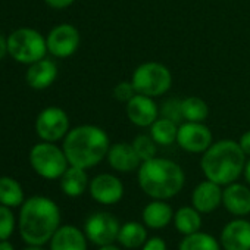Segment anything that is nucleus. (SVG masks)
<instances>
[{"label":"nucleus","instance_id":"1","mask_svg":"<svg viewBox=\"0 0 250 250\" xmlns=\"http://www.w3.org/2000/svg\"><path fill=\"white\" fill-rule=\"evenodd\" d=\"M110 142L107 133L97 125H78L68 131L62 149L69 165L90 169L99 165L109 152Z\"/></svg>","mask_w":250,"mask_h":250},{"label":"nucleus","instance_id":"2","mask_svg":"<svg viewBox=\"0 0 250 250\" xmlns=\"http://www.w3.org/2000/svg\"><path fill=\"white\" fill-rule=\"evenodd\" d=\"M61 224V210L58 205L44 196H33L24 202L20 213V231L25 243H47Z\"/></svg>","mask_w":250,"mask_h":250},{"label":"nucleus","instance_id":"3","mask_svg":"<svg viewBox=\"0 0 250 250\" xmlns=\"http://www.w3.org/2000/svg\"><path fill=\"white\" fill-rule=\"evenodd\" d=\"M137 181L143 193L149 197L168 200L183 190L186 174L177 162L155 156L153 159L142 162L137 169Z\"/></svg>","mask_w":250,"mask_h":250},{"label":"nucleus","instance_id":"4","mask_svg":"<svg viewBox=\"0 0 250 250\" xmlns=\"http://www.w3.org/2000/svg\"><path fill=\"white\" fill-rule=\"evenodd\" d=\"M246 158L238 142L222 139L213 142L209 149L202 153L200 168L208 180L219 186H228L237 181L243 174Z\"/></svg>","mask_w":250,"mask_h":250},{"label":"nucleus","instance_id":"5","mask_svg":"<svg viewBox=\"0 0 250 250\" xmlns=\"http://www.w3.org/2000/svg\"><path fill=\"white\" fill-rule=\"evenodd\" d=\"M131 83L139 94L155 99L169 91L172 85V74L167 65L156 61H149L140 63L134 69Z\"/></svg>","mask_w":250,"mask_h":250},{"label":"nucleus","instance_id":"6","mask_svg":"<svg viewBox=\"0 0 250 250\" xmlns=\"http://www.w3.org/2000/svg\"><path fill=\"white\" fill-rule=\"evenodd\" d=\"M46 39L33 28H20L8 37V53L21 63L31 65L47 53Z\"/></svg>","mask_w":250,"mask_h":250},{"label":"nucleus","instance_id":"7","mask_svg":"<svg viewBox=\"0 0 250 250\" xmlns=\"http://www.w3.org/2000/svg\"><path fill=\"white\" fill-rule=\"evenodd\" d=\"M30 164L33 169L46 180L61 178L69 167L63 149L50 142L39 143L31 149Z\"/></svg>","mask_w":250,"mask_h":250},{"label":"nucleus","instance_id":"8","mask_svg":"<svg viewBox=\"0 0 250 250\" xmlns=\"http://www.w3.org/2000/svg\"><path fill=\"white\" fill-rule=\"evenodd\" d=\"M119 228V221L113 213L100 210L87 218L84 224V234L88 241L100 247L115 243L118 240Z\"/></svg>","mask_w":250,"mask_h":250},{"label":"nucleus","instance_id":"9","mask_svg":"<svg viewBox=\"0 0 250 250\" xmlns=\"http://www.w3.org/2000/svg\"><path fill=\"white\" fill-rule=\"evenodd\" d=\"M36 131L43 142L55 143L65 139L69 131L68 113L58 106L43 109L36 119Z\"/></svg>","mask_w":250,"mask_h":250},{"label":"nucleus","instance_id":"10","mask_svg":"<svg viewBox=\"0 0 250 250\" xmlns=\"http://www.w3.org/2000/svg\"><path fill=\"white\" fill-rule=\"evenodd\" d=\"M213 143L212 131L205 122L184 121L178 127L177 145L188 153H203Z\"/></svg>","mask_w":250,"mask_h":250},{"label":"nucleus","instance_id":"11","mask_svg":"<svg viewBox=\"0 0 250 250\" xmlns=\"http://www.w3.org/2000/svg\"><path fill=\"white\" fill-rule=\"evenodd\" d=\"M80 31L71 24H59L46 37L47 50L55 58H69L80 47Z\"/></svg>","mask_w":250,"mask_h":250},{"label":"nucleus","instance_id":"12","mask_svg":"<svg viewBox=\"0 0 250 250\" xmlns=\"http://www.w3.org/2000/svg\"><path fill=\"white\" fill-rule=\"evenodd\" d=\"M125 113L128 121L136 127L149 128L159 118V106L153 97L137 93L125 103Z\"/></svg>","mask_w":250,"mask_h":250},{"label":"nucleus","instance_id":"13","mask_svg":"<svg viewBox=\"0 0 250 250\" xmlns=\"http://www.w3.org/2000/svg\"><path fill=\"white\" fill-rule=\"evenodd\" d=\"M88 191L93 200L100 205H115L124 197V184L113 174H99L96 175L90 184Z\"/></svg>","mask_w":250,"mask_h":250},{"label":"nucleus","instance_id":"14","mask_svg":"<svg viewBox=\"0 0 250 250\" xmlns=\"http://www.w3.org/2000/svg\"><path fill=\"white\" fill-rule=\"evenodd\" d=\"M106 159H107L109 167L113 171L122 172V174L133 172L139 169L142 165V159L136 153L133 145L127 142H119V143L110 145Z\"/></svg>","mask_w":250,"mask_h":250},{"label":"nucleus","instance_id":"15","mask_svg":"<svg viewBox=\"0 0 250 250\" xmlns=\"http://www.w3.org/2000/svg\"><path fill=\"white\" fill-rule=\"evenodd\" d=\"M219 243L224 250H250V222L232 219L221 231Z\"/></svg>","mask_w":250,"mask_h":250},{"label":"nucleus","instance_id":"16","mask_svg":"<svg viewBox=\"0 0 250 250\" xmlns=\"http://www.w3.org/2000/svg\"><path fill=\"white\" fill-rule=\"evenodd\" d=\"M222 186L205 180L200 181L191 193V205L200 213H210L222 205Z\"/></svg>","mask_w":250,"mask_h":250},{"label":"nucleus","instance_id":"17","mask_svg":"<svg viewBox=\"0 0 250 250\" xmlns=\"http://www.w3.org/2000/svg\"><path fill=\"white\" fill-rule=\"evenodd\" d=\"M222 205L234 216H246L250 213V188L237 181L225 186L222 190Z\"/></svg>","mask_w":250,"mask_h":250},{"label":"nucleus","instance_id":"18","mask_svg":"<svg viewBox=\"0 0 250 250\" xmlns=\"http://www.w3.org/2000/svg\"><path fill=\"white\" fill-rule=\"evenodd\" d=\"M58 78V66L50 59H40L30 65L25 80L27 84L36 90H44L50 87Z\"/></svg>","mask_w":250,"mask_h":250},{"label":"nucleus","instance_id":"19","mask_svg":"<svg viewBox=\"0 0 250 250\" xmlns=\"http://www.w3.org/2000/svg\"><path fill=\"white\" fill-rule=\"evenodd\" d=\"M50 250H87V237L74 225L59 227L50 238Z\"/></svg>","mask_w":250,"mask_h":250},{"label":"nucleus","instance_id":"20","mask_svg":"<svg viewBox=\"0 0 250 250\" xmlns=\"http://www.w3.org/2000/svg\"><path fill=\"white\" fill-rule=\"evenodd\" d=\"M142 218L146 227L153 229H162L167 225H169L174 219V210L171 205H168L165 200L153 199L150 203L145 206Z\"/></svg>","mask_w":250,"mask_h":250},{"label":"nucleus","instance_id":"21","mask_svg":"<svg viewBox=\"0 0 250 250\" xmlns=\"http://www.w3.org/2000/svg\"><path fill=\"white\" fill-rule=\"evenodd\" d=\"M88 177L85 169L69 165L61 177V188L69 197H80L88 188Z\"/></svg>","mask_w":250,"mask_h":250},{"label":"nucleus","instance_id":"22","mask_svg":"<svg viewBox=\"0 0 250 250\" xmlns=\"http://www.w3.org/2000/svg\"><path fill=\"white\" fill-rule=\"evenodd\" d=\"M122 247L127 249H139L147 241V229L143 224L130 221L121 225L116 240Z\"/></svg>","mask_w":250,"mask_h":250},{"label":"nucleus","instance_id":"23","mask_svg":"<svg viewBox=\"0 0 250 250\" xmlns=\"http://www.w3.org/2000/svg\"><path fill=\"white\" fill-rule=\"evenodd\" d=\"M178 127H180L178 122L159 116L149 127V134L152 136V139L156 142L158 146H171L177 143Z\"/></svg>","mask_w":250,"mask_h":250},{"label":"nucleus","instance_id":"24","mask_svg":"<svg viewBox=\"0 0 250 250\" xmlns=\"http://www.w3.org/2000/svg\"><path fill=\"white\" fill-rule=\"evenodd\" d=\"M172 221L175 228L183 235L197 232L202 228V216L194 206H181L177 212H174Z\"/></svg>","mask_w":250,"mask_h":250},{"label":"nucleus","instance_id":"25","mask_svg":"<svg viewBox=\"0 0 250 250\" xmlns=\"http://www.w3.org/2000/svg\"><path fill=\"white\" fill-rule=\"evenodd\" d=\"M181 115L183 121L205 122L209 116V106L203 99L197 96H188L181 99Z\"/></svg>","mask_w":250,"mask_h":250},{"label":"nucleus","instance_id":"26","mask_svg":"<svg viewBox=\"0 0 250 250\" xmlns=\"http://www.w3.org/2000/svg\"><path fill=\"white\" fill-rule=\"evenodd\" d=\"M24 202L21 184L11 177H0V205L9 208L20 206Z\"/></svg>","mask_w":250,"mask_h":250},{"label":"nucleus","instance_id":"27","mask_svg":"<svg viewBox=\"0 0 250 250\" xmlns=\"http://www.w3.org/2000/svg\"><path fill=\"white\" fill-rule=\"evenodd\" d=\"M221 243L208 232H193L184 235L180 243V250H221Z\"/></svg>","mask_w":250,"mask_h":250},{"label":"nucleus","instance_id":"28","mask_svg":"<svg viewBox=\"0 0 250 250\" xmlns=\"http://www.w3.org/2000/svg\"><path fill=\"white\" fill-rule=\"evenodd\" d=\"M136 153L139 155V158L142 159V162L153 159L158 153V145L156 142L152 139L150 134H139L134 137V140L131 142Z\"/></svg>","mask_w":250,"mask_h":250},{"label":"nucleus","instance_id":"29","mask_svg":"<svg viewBox=\"0 0 250 250\" xmlns=\"http://www.w3.org/2000/svg\"><path fill=\"white\" fill-rule=\"evenodd\" d=\"M15 229V216L9 206L0 205V241L8 240Z\"/></svg>","mask_w":250,"mask_h":250},{"label":"nucleus","instance_id":"30","mask_svg":"<svg viewBox=\"0 0 250 250\" xmlns=\"http://www.w3.org/2000/svg\"><path fill=\"white\" fill-rule=\"evenodd\" d=\"M159 116L168 118V119L175 121V122L183 121V115H181V99L169 97V99L164 100V103L159 107Z\"/></svg>","mask_w":250,"mask_h":250},{"label":"nucleus","instance_id":"31","mask_svg":"<svg viewBox=\"0 0 250 250\" xmlns=\"http://www.w3.org/2000/svg\"><path fill=\"white\" fill-rule=\"evenodd\" d=\"M113 99L118 100V102H122V103H127L134 94H137L131 80L130 81H119L115 87H113Z\"/></svg>","mask_w":250,"mask_h":250},{"label":"nucleus","instance_id":"32","mask_svg":"<svg viewBox=\"0 0 250 250\" xmlns=\"http://www.w3.org/2000/svg\"><path fill=\"white\" fill-rule=\"evenodd\" d=\"M142 250H168V249L162 237H152V238H147Z\"/></svg>","mask_w":250,"mask_h":250},{"label":"nucleus","instance_id":"33","mask_svg":"<svg viewBox=\"0 0 250 250\" xmlns=\"http://www.w3.org/2000/svg\"><path fill=\"white\" fill-rule=\"evenodd\" d=\"M238 145H240L241 150L244 152V155H246V156H250V130H249V131H244V133L240 136Z\"/></svg>","mask_w":250,"mask_h":250},{"label":"nucleus","instance_id":"34","mask_svg":"<svg viewBox=\"0 0 250 250\" xmlns=\"http://www.w3.org/2000/svg\"><path fill=\"white\" fill-rule=\"evenodd\" d=\"M47 3V6L53 8V9H65L69 8L71 5H74L75 0H44Z\"/></svg>","mask_w":250,"mask_h":250},{"label":"nucleus","instance_id":"35","mask_svg":"<svg viewBox=\"0 0 250 250\" xmlns=\"http://www.w3.org/2000/svg\"><path fill=\"white\" fill-rule=\"evenodd\" d=\"M8 53V40L5 39V36L0 33V61L5 58V55Z\"/></svg>","mask_w":250,"mask_h":250},{"label":"nucleus","instance_id":"36","mask_svg":"<svg viewBox=\"0 0 250 250\" xmlns=\"http://www.w3.org/2000/svg\"><path fill=\"white\" fill-rule=\"evenodd\" d=\"M243 175H244L246 183L250 186V156H249V159L246 161V165H244V169H243Z\"/></svg>","mask_w":250,"mask_h":250},{"label":"nucleus","instance_id":"37","mask_svg":"<svg viewBox=\"0 0 250 250\" xmlns=\"http://www.w3.org/2000/svg\"><path fill=\"white\" fill-rule=\"evenodd\" d=\"M0 250H15V249L8 240H2L0 241Z\"/></svg>","mask_w":250,"mask_h":250},{"label":"nucleus","instance_id":"38","mask_svg":"<svg viewBox=\"0 0 250 250\" xmlns=\"http://www.w3.org/2000/svg\"><path fill=\"white\" fill-rule=\"evenodd\" d=\"M99 250H121L118 246H115L113 243L112 244H106V246H100V249Z\"/></svg>","mask_w":250,"mask_h":250},{"label":"nucleus","instance_id":"39","mask_svg":"<svg viewBox=\"0 0 250 250\" xmlns=\"http://www.w3.org/2000/svg\"><path fill=\"white\" fill-rule=\"evenodd\" d=\"M25 250H46V249L42 247L40 244H28V247Z\"/></svg>","mask_w":250,"mask_h":250}]
</instances>
